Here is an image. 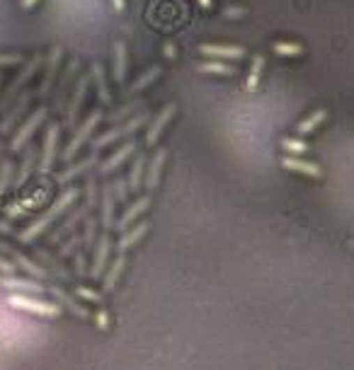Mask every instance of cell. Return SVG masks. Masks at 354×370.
I'll list each match as a JSON object with an SVG mask.
<instances>
[{
	"instance_id": "1",
	"label": "cell",
	"mask_w": 354,
	"mask_h": 370,
	"mask_svg": "<svg viewBox=\"0 0 354 370\" xmlns=\"http://www.w3.org/2000/svg\"><path fill=\"white\" fill-rule=\"evenodd\" d=\"M78 199V189H66V191H61L59 194V199L54 201L52 206H49L47 211L42 213V216L37 218L34 223H29V227H24L22 232H20V242L22 245H29V242H34L39 235H42L44 230H47L49 225H52L54 220L61 216V213H66L70 209V204Z\"/></svg>"
},
{
	"instance_id": "2",
	"label": "cell",
	"mask_w": 354,
	"mask_h": 370,
	"mask_svg": "<svg viewBox=\"0 0 354 370\" xmlns=\"http://www.w3.org/2000/svg\"><path fill=\"white\" fill-rule=\"evenodd\" d=\"M8 303L13 307H17V310L32 312V315H39V317H56L61 312V307L56 303L39 300V298L27 296V293H13V296L8 298Z\"/></svg>"
},
{
	"instance_id": "3",
	"label": "cell",
	"mask_w": 354,
	"mask_h": 370,
	"mask_svg": "<svg viewBox=\"0 0 354 370\" xmlns=\"http://www.w3.org/2000/svg\"><path fill=\"white\" fill-rule=\"evenodd\" d=\"M100 121H102V111H100V109L90 111L88 119H85L83 124H80L78 129H75L73 138H70V143L66 145V150L61 153V158H63V160H70V158H73V155L78 153V150L85 145V140H88L90 136H93V131L100 126Z\"/></svg>"
},
{
	"instance_id": "4",
	"label": "cell",
	"mask_w": 354,
	"mask_h": 370,
	"mask_svg": "<svg viewBox=\"0 0 354 370\" xmlns=\"http://www.w3.org/2000/svg\"><path fill=\"white\" fill-rule=\"evenodd\" d=\"M146 119H148L146 114H139V116H134V119L126 121V124H119V126H114L112 131H107V134L98 136V138L93 140V150L95 153H100V148H105V145L114 143V140H121L124 136H131L136 129H141V126L146 124Z\"/></svg>"
},
{
	"instance_id": "5",
	"label": "cell",
	"mask_w": 354,
	"mask_h": 370,
	"mask_svg": "<svg viewBox=\"0 0 354 370\" xmlns=\"http://www.w3.org/2000/svg\"><path fill=\"white\" fill-rule=\"evenodd\" d=\"M44 119H47V106H39V109H34V114L29 116L27 121H24L22 126H20V131H17V136L13 138V145L10 148L17 153L20 148H24V145L29 143V138L34 136V131L39 129V126L44 124Z\"/></svg>"
},
{
	"instance_id": "6",
	"label": "cell",
	"mask_w": 354,
	"mask_h": 370,
	"mask_svg": "<svg viewBox=\"0 0 354 370\" xmlns=\"http://www.w3.org/2000/svg\"><path fill=\"white\" fill-rule=\"evenodd\" d=\"M39 65H42V56L37 54V56H32V58H29V63L22 68V73H20L17 78H15L13 83H10L8 92H5V97H3V102H0V104H3V106H8L10 102H13V99L17 97V92H20V90H22L24 85H27L29 80H32V75L39 70Z\"/></svg>"
},
{
	"instance_id": "7",
	"label": "cell",
	"mask_w": 354,
	"mask_h": 370,
	"mask_svg": "<svg viewBox=\"0 0 354 370\" xmlns=\"http://www.w3.org/2000/svg\"><path fill=\"white\" fill-rule=\"evenodd\" d=\"M59 136H61V126L49 124L47 136H44V145H42V160H39V172H42V175H47V172L52 170L54 160H56Z\"/></svg>"
},
{
	"instance_id": "8",
	"label": "cell",
	"mask_w": 354,
	"mask_h": 370,
	"mask_svg": "<svg viewBox=\"0 0 354 370\" xmlns=\"http://www.w3.org/2000/svg\"><path fill=\"white\" fill-rule=\"evenodd\" d=\"M88 88H90V73H85L83 78L75 83V90H73V97H70L68 102V109H66V124L73 129L75 126V119H78L80 114V106L85 102V95H88Z\"/></svg>"
},
{
	"instance_id": "9",
	"label": "cell",
	"mask_w": 354,
	"mask_h": 370,
	"mask_svg": "<svg viewBox=\"0 0 354 370\" xmlns=\"http://www.w3.org/2000/svg\"><path fill=\"white\" fill-rule=\"evenodd\" d=\"M175 111H177V104H175V102L165 104L163 109H160V114L155 116L153 124L148 126V134H146V145H155V143H158V138L163 136L165 126H168L170 121H173Z\"/></svg>"
},
{
	"instance_id": "10",
	"label": "cell",
	"mask_w": 354,
	"mask_h": 370,
	"mask_svg": "<svg viewBox=\"0 0 354 370\" xmlns=\"http://www.w3.org/2000/svg\"><path fill=\"white\" fill-rule=\"evenodd\" d=\"M61 56H63V49H61L59 44H56V47H54L52 51H49L47 70H44V80H42V85H39V90H37V95H39V97H47V95H49V90H52L54 80H56V75H59Z\"/></svg>"
},
{
	"instance_id": "11",
	"label": "cell",
	"mask_w": 354,
	"mask_h": 370,
	"mask_svg": "<svg viewBox=\"0 0 354 370\" xmlns=\"http://www.w3.org/2000/svg\"><path fill=\"white\" fill-rule=\"evenodd\" d=\"M165 158H168V150L158 148V150H155V155H153V160L146 165V189H148V191L158 189L160 175H163V167H165Z\"/></svg>"
},
{
	"instance_id": "12",
	"label": "cell",
	"mask_w": 354,
	"mask_h": 370,
	"mask_svg": "<svg viewBox=\"0 0 354 370\" xmlns=\"http://www.w3.org/2000/svg\"><path fill=\"white\" fill-rule=\"evenodd\" d=\"M199 54L211 56L216 61H224V58H243L245 49L233 47V44H199Z\"/></svg>"
},
{
	"instance_id": "13",
	"label": "cell",
	"mask_w": 354,
	"mask_h": 370,
	"mask_svg": "<svg viewBox=\"0 0 354 370\" xmlns=\"http://www.w3.org/2000/svg\"><path fill=\"white\" fill-rule=\"evenodd\" d=\"M47 196H49L47 189H39V191H34L32 196H27L24 201H15V204H10L8 209H5V213H8V218H22V216H27L29 209H37L39 204H44Z\"/></svg>"
},
{
	"instance_id": "14",
	"label": "cell",
	"mask_w": 354,
	"mask_h": 370,
	"mask_svg": "<svg viewBox=\"0 0 354 370\" xmlns=\"http://www.w3.org/2000/svg\"><path fill=\"white\" fill-rule=\"evenodd\" d=\"M282 165H284V170L296 172V175L313 177V179H321V177H323L321 165H316V162H308V160H301V158H291V155H284V158H282Z\"/></svg>"
},
{
	"instance_id": "15",
	"label": "cell",
	"mask_w": 354,
	"mask_h": 370,
	"mask_svg": "<svg viewBox=\"0 0 354 370\" xmlns=\"http://www.w3.org/2000/svg\"><path fill=\"white\" fill-rule=\"evenodd\" d=\"M109 250H112V242H109L107 232H105V235L100 237L98 247H95V262H93V268H90V276L93 278H100L105 273V266H107V259H109Z\"/></svg>"
},
{
	"instance_id": "16",
	"label": "cell",
	"mask_w": 354,
	"mask_h": 370,
	"mask_svg": "<svg viewBox=\"0 0 354 370\" xmlns=\"http://www.w3.org/2000/svg\"><path fill=\"white\" fill-rule=\"evenodd\" d=\"M52 296L56 298V305H66L70 312H73L75 317H80V319H90L93 315H90V310L85 305H80L78 300H75L73 296H68V293L63 291V288H59V286H54L52 288Z\"/></svg>"
},
{
	"instance_id": "17",
	"label": "cell",
	"mask_w": 354,
	"mask_h": 370,
	"mask_svg": "<svg viewBox=\"0 0 354 370\" xmlns=\"http://www.w3.org/2000/svg\"><path fill=\"white\" fill-rule=\"evenodd\" d=\"M0 286L10 288V291H17V293H27V296H39V293H44V286H39L37 281H29V278L3 276L0 278Z\"/></svg>"
},
{
	"instance_id": "18",
	"label": "cell",
	"mask_w": 354,
	"mask_h": 370,
	"mask_svg": "<svg viewBox=\"0 0 354 370\" xmlns=\"http://www.w3.org/2000/svg\"><path fill=\"white\" fill-rule=\"evenodd\" d=\"M134 150H136V143H134V140L124 143V145H121V148L114 150V153L109 155V158L105 160L102 165H100V172H102V175H109V172H114V170H117V167L124 165V160H126V158H131V153H134Z\"/></svg>"
},
{
	"instance_id": "19",
	"label": "cell",
	"mask_w": 354,
	"mask_h": 370,
	"mask_svg": "<svg viewBox=\"0 0 354 370\" xmlns=\"http://www.w3.org/2000/svg\"><path fill=\"white\" fill-rule=\"evenodd\" d=\"M148 206H151V199H148V196H144V199H139L136 204H131L129 209L121 213V218L117 220V230H126V227H129L131 223H136V218H141L146 211H148Z\"/></svg>"
},
{
	"instance_id": "20",
	"label": "cell",
	"mask_w": 354,
	"mask_h": 370,
	"mask_svg": "<svg viewBox=\"0 0 354 370\" xmlns=\"http://www.w3.org/2000/svg\"><path fill=\"white\" fill-rule=\"evenodd\" d=\"M148 223H139V225H134L131 230H126L124 235H121V240L117 242V250H119V255H126V250H131V247L136 245V242L141 240V237L148 232Z\"/></svg>"
},
{
	"instance_id": "21",
	"label": "cell",
	"mask_w": 354,
	"mask_h": 370,
	"mask_svg": "<svg viewBox=\"0 0 354 370\" xmlns=\"http://www.w3.org/2000/svg\"><path fill=\"white\" fill-rule=\"evenodd\" d=\"M95 162H98V153H95V150H93V155H90V158L80 160L78 165H73V167H68V170L61 172V175L56 177V182H59V184H68L70 179H75V177H78V175L88 172L90 167H95Z\"/></svg>"
},
{
	"instance_id": "22",
	"label": "cell",
	"mask_w": 354,
	"mask_h": 370,
	"mask_svg": "<svg viewBox=\"0 0 354 370\" xmlns=\"http://www.w3.org/2000/svg\"><path fill=\"white\" fill-rule=\"evenodd\" d=\"M29 99H32V92H24L22 97H20L17 102H15V106H13V109H10V114L5 116V119H3V124H0V131H3V134H8V131L13 129V124H15V121H17L20 116L24 114V109H27Z\"/></svg>"
},
{
	"instance_id": "23",
	"label": "cell",
	"mask_w": 354,
	"mask_h": 370,
	"mask_svg": "<svg viewBox=\"0 0 354 370\" xmlns=\"http://www.w3.org/2000/svg\"><path fill=\"white\" fill-rule=\"evenodd\" d=\"M124 266H126V255H119L117 259L109 264V271L105 273V281H102L105 293L114 291V286H117V281L121 278V273H124Z\"/></svg>"
},
{
	"instance_id": "24",
	"label": "cell",
	"mask_w": 354,
	"mask_h": 370,
	"mask_svg": "<svg viewBox=\"0 0 354 370\" xmlns=\"http://www.w3.org/2000/svg\"><path fill=\"white\" fill-rule=\"evenodd\" d=\"M90 78L95 80V85H98V97L102 104H109L112 102V95H109V85L107 80H105V70L100 63H93V68H90Z\"/></svg>"
},
{
	"instance_id": "25",
	"label": "cell",
	"mask_w": 354,
	"mask_h": 370,
	"mask_svg": "<svg viewBox=\"0 0 354 370\" xmlns=\"http://www.w3.org/2000/svg\"><path fill=\"white\" fill-rule=\"evenodd\" d=\"M325 119H328V111H325V109L313 111V114H308L306 119L298 121V124H296V134H298V136H308V134H313V131H316L318 126H321Z\"/></svg>"
},
{
	"instance_id": "26",
	"label": "cell",
	"mask_w": 354,
	"mask_h": 370,
	"mask_svg": "<svg viewBox=\"0 0 354 370\" xmlns=\"http://www.w3.org/2000/svg\"><path fill=\"white\" fill-rule=\"evenodd\" d=\"M34 162H37V148H29L22 160V165H20L17 177H15V189H22L24 186V182L29 179V175H32V170H34Z\"/></svg>"
},
{
	"instance_id": "27",
	"label": "cell",
	"mask_w": 354,
	"mask_h": 370,
	"mask_svg": "<svg viewBox=\"0 0 354 370\" xmlns=\"http://www.w3.org/2000/svg\"><path fill=\"white\" fill-rule=\"evenodd\" d=\"M102 225L105 230L114 225V194H112V184L102 186Z\"/></svg>"
},
{
	"instance_id": "28",
	"label": "cell",
	"mask_w": 354,
	"mask_h": 370,
	"mask_svg": "<svg viewBox=\"0 0 354 370\" xmlns=\"http://www.w3.org/2000/svg\"><path fill=\"white\" fill-rule=\"evenodd\" d=\"M112 75L117 83H124L126 78V44L117 42L114 44V65H112Z\"/></svg>"
},
{
	"instance_id": "29",
	"label": "cell",
	"mask_w": 354,
	"mask_h": 370,
	"mask_svg": "<svg viewBox=\"0 0 354 370\" xmlns=\"http://www.w3.org/2000/svg\"><path fill=\"white\" fill-rule=\"evenodd\" d=\"M262 70H265V56L257 54L255 58H252L250 73H247V80H245V90H247V92H252V90L257 88V83H260V78H262Z\"/></svg>"
},
{
	"instance_id": "30",
	"label": "cell",
	"mask_w": 354,
	"mask_h": 370,
	"mask_svg": "<svg viewBox=\"0 0 354 370\" xmlns=\"http://www.w3.org/2000/svg\"><path fill=\"white\" fill-rule=\"evenodd\" d=\"M160 73H163V68H160V65H153V68H148L144 75H139V78H136L134 83H131L129 92L134 95V92H141V90H146L151 83H153V80L160 78Z\"/></svg>"
},
{
	"instance_id": "31",
	"label": "cell",
	"mask_w": 354,
	"mask_h": 370,
	"mask_svg": "<svg viewBox=\"0 0 354 370\" xmlns=\"http://www.w3.org/2000/svg\"><path fill=\"white\" fill-rule=\"evenodd\" d=\"M144 172H146V155H136L134 165H131L129 172V189H139L141 182H144Z\"/></svg>"
},
{
	"instance_id": "32",
	"label": "cell",
	"mask_w": 354,
	"mask_h": 370,
	"mask_svg": "<svg viewBox=\"0 0 354 370\" xmlns=\"http://www.w3.org/2000/svg\"><path fill=\"white\" fill-rule=\"evenodd\" d=\"M282 150H284L286 155H291V158H298V155L308 153V143L301 138H291V136H286V138H282Z\"/></svg>"
},
{
	"instance_id": "33",
	"label": "cell",
	"mask_w": 354,
	"mask_h": 370,
	"mask_svg": "<svg viewBox=\"0 0 354 370\" xmlns=\"http://www.w3.org/2000/svg\"><path fill=\"white\" fill-rule=\"evenodd\" d=\"M199 70L201 73H214V75H233L236 73L233 65L224 63V61H216V58L206 61V63H199Z\"/></svg>"
},
{
	"instance_id": "34",
	"label": "cell",
	"mask_w": 354,
	"mask_h": 370,
	"mask_svg": "<svg viewBox=\"0 0 354 370\" xmlns=\"http://www.w3.org/2000/svg\"><path fill=\"white\" fill-rule=\"evenodd\" d=\"M13 259H15V264H20L27 273H32V276H37V278H44V276H47V268H42V266L37 264V262H32L29 257L20 255V252H15Z\"/></svg>"
},
{
	"instance_id": "35",
	"label": "cell",
	"mask_w": 354,
	"mask_h": 370,
	"mask_svg": "<svg viewBox=\"0 0 354 370\" xmlns=\"http://www.w3.org/2000/svg\"><path fill=\"white\" fill-rule=\"evenodd\" d=\"M272 51L286 56V58H296V56L303 54V47L298 42H275L272 44Z\"/></svg>"
},
{
	"instance_id": "36",
	"label": "cell",
	"mask_w": 354,
	"mask_h": 370,
	"mask_svg": "<svg viewBox=\"0 0 354 370\" xmlns=\"http://www.w3.org/2000/svg\"><path fill=\"white\" fill-rule=\"evenodd\" d=\"M144 106H146L144 99H134V102H129V104L119 106L117 111H112V114L107 116V121H112V124H117V121L126 119V116H129V114H134L136 109H144Z\"/></svg>"
},
{
	"instance_id": "37",
	"label": "cell",
	"mask_w": 354,
	"mask_h": 370,
	"mask_svg": "<svg viewBox=\"0 0 354 370\" xmlns=\"http://www.w3.org/2000/svg\"><path fill=\"white\" fill-rule=\"evenodd\" d=\"M10 179H13V162L5 160V162H3V167H0V196H3L5 191H8Z\"/></svg>"
},
{
	"instance_id": "38",
	"label": "cell",
	"mask_w": 354,
	"mask_h": 370,
	"mask_svg": "<svg viewBox=\"0 0 354 370\" xmlns=\"http://www.w3.org/2000/svg\"><path fill=\"white\" fill-rule=\"evenodd\" d=\"M112 194H114V201H126V194H129V182L117 179L112 184Z\"/></svg>"
},
{
	"instance_id": "39",
	"label": "cell",
	"mask_w": 354,
	"mask_h": 370,
	"mask_svg": "<svg viewBox=\"0 0 354 370\" xmlns=\"http://www.w3.org/2000/svg\"><path fill=\"white\" fill-rule=\"evenodd\" d=\"M75 296L78 298H83V300H88V303H102V296H100L98 291H90V288H75Z\"/></svg>"
},
{
	"instance_id": "40",
	"label": "cell",
	"mask_w": 354,
	"mask_h": 370,
	"mask_svg": "<svg viewBox=\"0 0 354 370\" xmlns=\"http://www.w3.org/2000/svg\"><path fill=\"white\" fill-rule=\"evenodd\" d=\"M95 225H98V223H95L93 218H88V223H85V250L93 247V242H95Z\"/></svg>"
},
{
	"instance_id": "41",
	"label": "cell",
	"mask_w": 354,
	"mask_h": 370,
	"mask_svg": "<svg viewBox=\"0 0 354 370\" xmlns=\"http://www.w3.org/2000/svg\"><path fill=\"white\" fill-rule=\"evenodd\" d=\"M20 61H22L20 54H0V65H13V63H20Z\"/></svg>"
},
{
	"instance_id": "42",
	"label": "cell",
	"mask_w": 354,
	"mask_h": 370,
	"mask_svg": "<svg viewBox=\"0 0 354 370\" xmlns=\"http://www.w3.org/2000/svg\"><path fill=\"white\" fill-rule=\"evenodd\" d=\"M95 322H98V329H107L109 327V315L105 310L95 312Z\"/></svg>"
},
{
	"instance_id": "43",
	"label": "cell",
	"mask_w": 354,
	"mask_h": 370,
	"mask_svg": "<svg viewBox=\"0 0 354 370\" xmlns=\"http://www.w3.org/2000/svg\"><path fill=\"white\" fill-rule=\"evenodd\" d=\"M75 273H78V276H85V255L83 252H78V257H75Z\"/></svg>"
},
{
	"instance_id": "44",
	"label": "cell",
	"mask_w": 354,
	"mask_h": 370,
	"mask_svg": "<svg viewBox=\"0 0 354 370\" xmlns=\"http://www.w3.org/2000/svg\"><path fill=\"white\" fill-rule=\"evenodd\" d=\"M78 237H73V240H70L68 242V245H63V247H61V257H68L70 255V252H73V247H78Z\"/></svg>"
},
{
	"instance_id": "45",
	"label": "cell",
	"mask_w": 354,
	"mask_h": 370,
	"mask_svg": "<svg viewBox=\"0 0 354 370\" xmlns=\"http://www.w3.org/2000/svg\"><path fill=\"white\" fill-rule=\"evenodd\" d=\"M13 271H15V266L10 264L8 259H0V273H3V276H13Z\"/></svg>"
},
{
	"instance_id": "46",
	"label": "cell",
	"mask_w": 354,
	"mask_h": 370,
	"mask_svg": "<svg viewBox=\"0 0 354 370\" xmlns=\"http://www.w3.org/2000/svg\"><path fill=\"white\" fill-rule=\"evenodd\" d=\"M243 13H245L243 8H226V17H240Z\"/></svg>"
},
{
	"instance_id": "47",
	"label": "cell",
	"mask_w": 354,
	"mask_h": 370,
	"mask_svg": "<svg viewBox=\"0 0 354 370\" xmlns=\"http://www.w3.org/2000/svg\"><path fill=\"white\" fill-rule=\"evenodd\" d=\"M163 51H165V58H175V47H173L170 42H165Z\"/></svg>"
},
{
	"instance_id": "48",
	"label": "cell",
	"mask_w": 354,
	"mask_h": 370,
	"mask_svg": "<svg viewBox=\"0 0 354 370\" xmlns=\"http://www.w3.org/2000/svg\"><path fill=\"white\" fill-rule=\"evenodd\" d=\"M112 8L117 10V13H124V8H126V0H112Z\"/></svg>"
},
{
	"instance_id": "49",
	"label": "cell",
	"mask_w": 354,
	"mask_h": 370,
	"mask_svg": "<svg viewBox=\"0 0 354 370\" xmlns=\"http://www.w3.org/2000/svg\"><path fill=\"white\" fill-rule=\"evenodd\" d=\"M10 230H13V227H10V223L8 220H0V232L5 235V232H10Z\"/></svg>"
},
{
	"instance_id": "50",
	"label": "cell",
	"mask_w": 354,
	"mask_h": 370,
	"mask_svg": "<svg viewBox=\"0 0 354 370\" xmlns=\"http://www.w3.org/2000/svg\"><path fill=\"white\" fill-rule=\"evenodd\" d=\"M199 5L204 10H211V8H214V0H199Z\"/></svg>"
},
{
	"instance_id": "51",
	"label": "cell",
	"mask_w": 354,
	"mask_h": 370,
	"mask_svg": "<svg viewBox=\"0 0 354 370\" xmlns=\"http://www.w3.org/2000/svg\"><path fill=\"white\" fill-rule=\"evenodd\" d=\"M34 3H37V0H20V5H22L24 10H27V8H32Z\"/></svg>"
},
{
	"instance_id": "52",
	"label": "cell",
	"mask_w": 354,
	"mask_h": 370,
	"mask_svg": "<svg viewBox=\"0 0 354 370\" xmlns=\"http://www.w3.org/2000/svg\"><path fill=\"white\" fill-rule=\"evenodd\" d=\"M0 153H3V145H0Z\"/></svg>"
},
{
	"instance_id": "53",
	"label": "cell",
	"mask_w": 354,
	"mask_h": 370,
	"mask_svg": "<svg viewBox=\"0 0 354 370\" xmlns=\"http://www.w3.org/2000/svg\"><path fill=\"white\" fill-rule=\"evenodd\" d=\"M0 278H3V273H0Z\"/></svg>"
}]
</instances>
